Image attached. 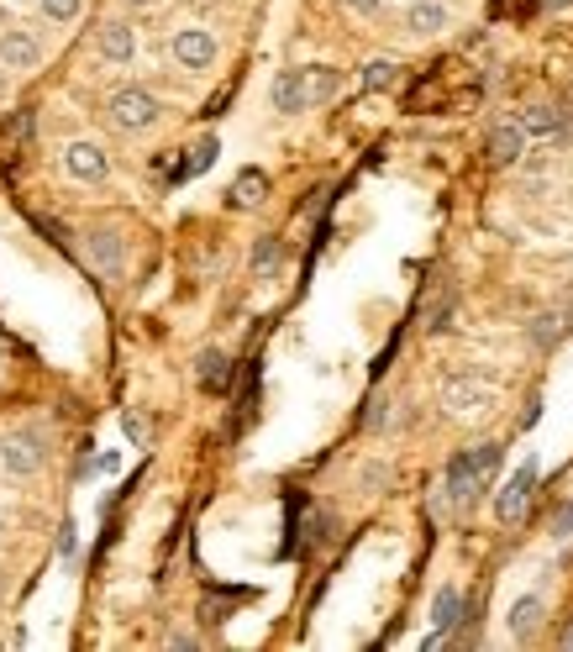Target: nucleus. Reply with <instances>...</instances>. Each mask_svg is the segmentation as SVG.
<instances>
[{
    "mask_svg": "<svg viewBox=\"0 0 573 652\" xmlns=\"http://www.w3.org/2000/svg\"><path fill=\"white\" fill-rule=\"evenodd\" d=\"M542 616H547V605H542V595H521L516 605H510V637H516V642H526V637H537V626H542Z\"/></svg>",
    "mask_w": 573,
    "mask_h": 652,
    "instance_id": "16",
    "label": "nucleus"
},
{
    "mask_svg": "<svg viewBox=\"0 0 573 652\" xmlns=\"http://www.w3.org/2000/svg\"><path fill=\"white\" fill-rule=\"evenodd\" d=\"M211 158H216V137H200L195 153H190V163H179V169H174V179H190V174H200V169H211Z\"/></svg>",
    "mask_w": 573,
    "mask_h": 652,
    "instance_id": "21",
    "label": "nucleus"
},
{
    "mask_svg": "<svg viewBox=\"0 0 573 652\" xmlns=\"http://www.w3.org/2000/svg\"><path fill=\"white\" fill-rule=\"evenodd\" d=\"M353 11H379V0H347Z\"/></svg>",
    "mask_w": 573,
    "mask_h": 652,
    "instance_id": "28",
    "label": "nucleus"
},
{
    "mask_svg": "<svg viewBox=\"0 0 573 652\" xmlns=\"http://www.w3.org/2000/svg\"><path fill=\"white\" fill-rule=\"evenodd\" d=\"M274 269H279V242L263 237L258 248H253V274H274Z\"/></svg>",
    "mask_w": 573,
    "mask_h": 652,
    "instance_id": "23",
    "label": "nucleus"
},
{
    "mask_svg": "<svg viewBox=\"0 0 573 652\" xmlns=\"http://www.w3.org/2000/svg\"><path fill=\"white\" fill-rule=\"evenodd\" d=\"M43 458H48L43 432H11L6 442H0V468H6V474H37Z\"/></svg>",
    "mask_w": 573,
    "mask_h": 652,
    "instance_id": "2",
    "label": "nucleus"
},
{
    "mask_svg": "<svg viewBox=\"0 0 573 652\" xmlns=\"http://www.w3.org/2000/svg\"><path fill=\"white\" fill-rule=\"evenodd\" d=\"M90 248H95L100 274L116 279V274H121V248H116V237H111V232H95V237H90Z\"/></svg>",
    "mask_w": 573,
    "mask_h": 652,
    "instance_id": "19",
    "label": "nucleus"
},
{
    "mask_svg": "<svg viewBox=\"0 0 573 652\" xmlns=\"http://www.w3.org/2000/svg\"><path fill=\"white\" fill-rule=\"evenodd\" d=\"M405 27L421 32V37H437L453 27V11L442 6V0H411V11H405Z\"/></svg>",
    "mask_w": 573,
    "mask_h": 652,
    "instance_id": "9",
    "label": "nucleus"
},
{
    "mask_svg": "<svg viewBox=\"0 0 573 652\" xmlns=\"http://www.w3.org/2000/svg\"><path fill=\"white\" fill-rule=\"evenodd\" d=\"M311 106V85H305V69H284L274 79V111L279 116H300Z\"/></svg>",
    "mask_w": 573,
    "mask_h": 652,
    "instance_id": "8",
    "label": "nucleus"
},
{
    "mask_svg": "<svg viewBox=\"0 0 573 652\" xmlns=\"http://www.w3.org/2000/svg\"><path fill=\"white\" fill-rule=\"evenodd\" d=\"M121 432H127V442H132V447H148V442H153V426H148V416H137V411H127V416H121Z\"/></svg>",
    "mask_w": 573,
    "mask_h": 652,
    "instance_id": "22",
    "label": "nucleus"
},
{
    "mask_svg": "<svg viewBox=\"0 0 573 652\" xmlns=\"http://www.w3.org/2000/svg\"><path fill=\"white\" fill-rule=\"evenodd\" d=\"M64 169L74 174V179H106V169H111V158H106V148L100 142H69V153H64Z\"/></svg>",
    "mask_w": 573,
    "mask_h": 652,
    "instance_id": "7",
    "label": "nucleus"
},
{
    "mask_svg": "<svg viewBox=\"0 0 573 652\" xmlns=\"http://www.w3.org/2000/svg\"><path fill=\"white\" fill-rule=\"evenodd\" d=\"M526 153V127L521 121H500L495 132H489V158L495 163H516Z\"/></svg>",
    "mask_w": 573,
    "mask_h": 652,
    "instance_id": "13",
    "label": "nucleus"
},
{
    "mask_svg": "<svg viewBox=\"0 0 573 652\" xmlns=\"http://www.w3.org/2000/svg\"><path fill=\"white\" fill-rule=\"evenodd\" d=\"M495 468H500V442H479V447H474V474H479V489H489Z\"/></svg>",
    "mask_w": 573,
    "mask_h": 652,
    "instance_id": "20",
    "label": "nucleus"
},
{
    "mask_svg": "<svg viewBox=\"0 0 573 652\" xmlns=\"http://www.w3.org/2000/svg\"><path fill=\"white\" fill-rule=\"evenodd\" d=\"M263 195H269V174L242 169V174H237V185L227 190V206H232V211H253V206H263Z\"/></svg>",
    "mask_w": 573,
    "mask_h": 652,
    "instance_id": "12",
    "label": "nucleus"
},
{
    "mask_svg": "<svg viewBox=\"0 0 573 652\" xmlns=\"http://www.w3.org/2000/svg\"><path fill=\"white\" fill-rule=\"evenodd\" d=\"M137 53V32L127 22H106L100 27V58H111V64H132Z\"/></svg>",
    "mask_w": 573,
    "mask_h": 652,
    "instance_id": "11",
    "label": "nucleus"
},
{
    "mask_svg": "<svg viewBox=\"0 0 573 652\" xmlns=\"http://www.w3.org/2000/svg\"><path fill=\"white\" fill-rule=\"evenodd\" d=\"M169 48H174V64H184V69H211L216 64V37L206 27H179Z\"/></svg>",
    "mask_w": 573,
    "mask_h": 652,
    "instance_id": "4",
    "label": "nucleus"
},
{
    "mask_svg": "<svg viewBox=\"0 0 573 652\" xmlns=\"http://www.w3.org/2000/svg\"><path fill=\"white\" fill-rule=\"evenodd\" d=\"M552 537H573V505H558V516H552Z\"/></svg>",
    "mask_w": 573,
    "mask_h": 652,
    "instance_id": "26",
    "label": "nucleus"
},
{
    "mask_svg": "<svg viewBox=\"0 0 573 652\" xmlns=\"http://www.w3.org/2000/svg\"><path fill=\"white\" fill-rule=\"evenodd\" d=\"M458 621H463V589L458 584H442L437 600H432V637H426V647H437Z\"/></svg>",
    "mask_w": 573,
    "mask_h": 652,
    "instance_id": "6",
    "label": "nucleus"
},
{
    "mask_svg": "<svg viewBox=\"0 0 573 652\" xmlns=\"http://www.w3.org/2000/svg\"><path fill=\"white\" fill-rule=\"evenodd\" d=\"M395 85H400L395 58H374V64H363V90H395Z\"/></svg>",
    "mask_w": 573,
    "mask_h": 652,
    "instance_id": "18",
    "label": "nucleus"
},
{
    "mask_svg": "<svg viewBox=\"0 0 573 652\" xmlns=\"http://www.w3.org/2000/svg\"><path fill=\"white\" fill-rule=\"evenodd\" d=\"M0 95H6V74H0Z\"/></svg>",
    "mask_w": 573,
    "mask_h": 652,
    "instance_id": "32",
    "label": "nucleus"
},
{
    "mask_svg": "<svg viewBox=\"0 0 573 652\" xmlns=\"http://www.w3.org/2000/svg\"><path fill=\"white\" fill-rule=\"evenodd\" d=\"M127 6H153V0H127Z\"/></svg>",
    "mask_w": 573,
    "mask_h": 652,
    "instance_id": "31",
    "label": "nucleus"
},
{
    "mask_svg": "<svg viewBox=\"0 0 573 652\" xmlns=\"http://www.w3.org/2000/svg\"><path fill=\"white\" fill-rule=\"evenodd\" d=\"M531 489H537V458H526L516 474H510V484L495 495V516L505 521V526H516L521 516H526V505H531Z\"/></svg>",
    "mask_w": 573,
    "mask_h": 652,
    "instance_id": "3",
    "label": "nucleus"
},
{
    "mask_svg": "<svg viewBox=\"0 0 573 652\" xmlns=\"http://www.w3.org/2000/svg\"><path fill=\"white\" fill-rule=\"evenodd\" d=\"M79 6H85V0H43V16L48 22H74Z\"/></svg>",
    "mask_w": 573,
    "mask_h": 652,
    "instance_id": "25",
    "label": "nucleus"
},
{
    "mask_svg": "<svg viewBox=\"0 0 573 652\" xmlns=\"http://www.w3.org/2000/svg\"><path fill=\"white\" fill-rule=\"evenodd\" d=\"M37 58H43V48L32 32H0V64L6 69H37Z\"/></svg>",
    "mask_w": 573,
    "mask_h": 652,
    "instance_id": "10",
    "label": "nucleus"
},
{
    "mask_svg": "<svg viewBox=\"0 0 573 652\" xmlns=\"http://www.w3.org/2000/svg\"><path fill=\"white\" fill-rule=\"evenodd\" d=\"M447 495H453L458 505H474V495H479L474 453H458V458H453V468H447Z\"/></svg>",
    "mask_w": 573,
    "mask_h": 652,
    "instance_id": "15",
    "label": "nucleus"
},
{
    "mask_svg": "<svg viewBox=\"0 0 573 652\" xmlns=\"http://www.w3.org/2000/svg\"><path fill=\"white\" fill-rule=\"evenodd\" d=\"M516 121L526 127V137H558V132H563V116L552 111V106H526Z\"/></svg>",
    "mask_w": 573,
    "mask_h": 652,
    "instance_id": "17",
    "label": "nucleus"
},
{
    "mask_svg": "<svg viewBox=\"0 0 573 652\" xmlns=\"http://www.w3.org/2000/svg\"><path fill=\"white\" fill-rule=\"evenodd\" d=\"M305 85H311V100H326V95H337L342 79L332 69H311V74H305Z\"/></svg>",
    "mask_w": 573,
    "mask_h": 652,
    "instance_id": "24",
    "label": "nucleus"
},
{
    "mask_svg": "<svg viewBox=\"0 0 573 652\" xmlns=\"http://www.w3.org/2000/svg\"><path fill=\"white\" fill-rule=\"evenodd\" d=\"M195 379H200V390H227L232 384V358L221 348H206L195 358Z\"/></svg>",
    "mask_w": 573,
    "mask_h": 652,
    "instance_id": "14",
    "label": "nucleus"
},
{
    "mask_svg": "<svg viewBox=\"0 0 573 652\" xmlns=\"http://www.w3.org/2000/svg\"><path fill=\"white\" fill-rule=\"evenodd\" d=\"M489 400H495V390L479 379H447V390H442V405L453 416H474V411H489Z\"/></svg>",
    "mask_w": 573,
    "mask_h": 652,
    "instance_id": "5",
    "label": "nucleus"
},
{
    "mask_svg": "<svg viewBox=\"0 0 573 652\" xmlns=\"http://www.w3.org/2000/svg\"><path fill=\"white\" fill-rule=\"evenodd\" d=\"M547 6H552V11H563V6H573V0H547Z\"/></svg>",
    "mask_w": 573,
    "mask_h": 652,
    "instance_id": "29",
    "label": "nucleus"
},
{
    "mask_svg": "<svg viewBox=\"0 0 573 652\" xmlns=\"http://www.w3.org/2000/svg\"><path fill=\"white\" fill-rule=\"evenodd\" d=\"M169 647H174V652H195L200 642H195V637H169Z\"/></svg>",
    "mask_w": 573,
    "mask_h": 652,
    "instance_id": "27",
    "label": "nucleus"
},
{
    "mask_svg": "<svg viewBox=\"0 0 573 652\" xmlns=\"http://www.w3.org/2000/svg\"><path fill=\"white\" fill-rule=\"evenodd\" d=\"M563 647H573V626H568V631H563Z\"/></svg>",
    "mask_w": 573,
    "mask_h": 652,
    "instance_id": "30",
    "label": "nucleus"
},
{
    "mask_svg": "<svg viewBox=\"0 0 573 652\" xmlns=\"http://www.w3.org/2000/svg\"><path fill=\"white\" fill-rule=\"evenodd\" d=\"M158 116H163L158 100H153L148 90H137V85H127V90L111 95V121H116L121 132H148Z\"/></svg>",
    "mask_w": 573,
    "mask_h": 652,
    "instance_id": "1",
    "label": "nucleus"
}]
</instances>
